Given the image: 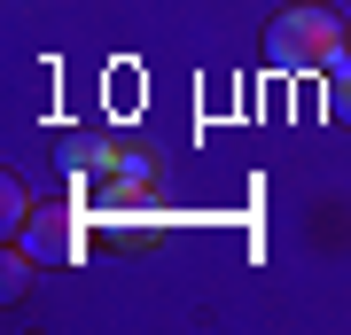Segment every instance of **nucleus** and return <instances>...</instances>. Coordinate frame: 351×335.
I'll list each match as a JSON object with an SVG mask.
<instances>
[{
    "instance_id": "3",
    "label": "nucleus",
    "mask_w": 351,
    "mask_h": 335,
    "mask_svg": "<svg viewBox=\"0 0 351 335\" xmlns=\"http://www.w3.org/2000/svg\"><path fill=\"white\" fill-rule=\"evenodd\" d=\"M94 195H101V203H133V195H149L141 156H94Z\"/></svg>"
},
{
    "instance_id": "4",
    "label": "nucleus",
    "mask_w": 351,
    "mask_h": 335,
    "mask_svg": "<svg viewBox=\"0 0 351 335\" xmlns=\"http://www.w3.org/2000/svg\"><path fill=\"white\" fill-rule=\"evenodd\" d=\"M328 117H343V125H351V55L328 71Z\"/></svg>"
},
{
    "instance_id": "1",
    "label": "nucleus",
    "mask_w": 351,
    "mask_h": 335,
    "mask_svg": "<svg viewBox=\"0 0 351 335\" xmlns=\"http://www.w3.org/2000/svg\"><path fill=\"white\" fill-rule=\"evenodd\" d=\"M265 55H274V71L328 78V71L351 55V47H343V16H336V8H281L274 24H265Z\"/></svg>"
},
{
    "instance_id": "2",
    "label": "nucleus",
    "mask_w": 351,
    "mask_h": 335,
    "mask_svg": "<svg viewBox=\"0 0 351 335\" xmlns=\"http://www.w3.org/2000/svg\"><path fill=\"white\" fill-rule=\"evenodd\" d=\"M24 249L47 258V265H71V258H86V226H78L71 211H32L24 219Z\"/></svg>"
}]
</instances>
